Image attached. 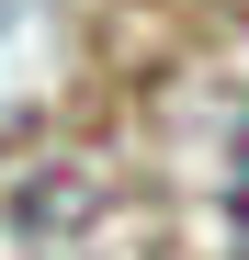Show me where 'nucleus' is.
Instances as JSON below:
<instances>
[{
    "mask_svg": "<svg viewBox=\"0 0 249 260\" xmlns=\"http://www.w3.org/2000/svg\"><path fill=\"white\" fill-rule=\"evenodd\" d=\"M227 226H238V249H249V124H238V147H227Z\"/></svg>",
    "mask_w": 249,
    "mask_h": 260,
    "instance_id": "obj_1",
    "label": "nucleus"
}]
</instances>
